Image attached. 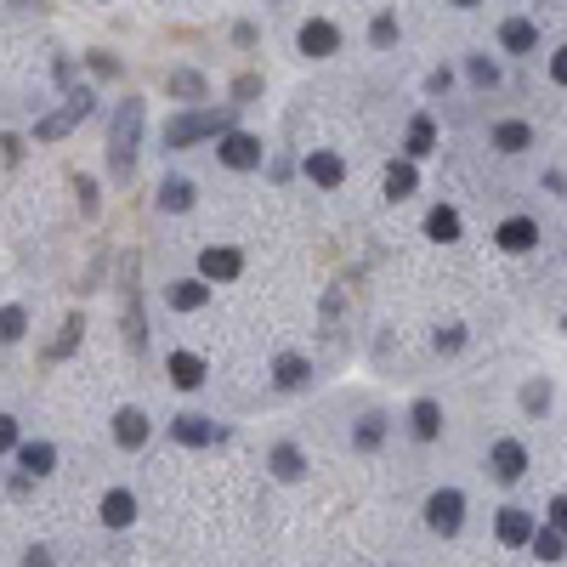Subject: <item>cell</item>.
I'll list each match as a JSON object with an SVG mask.
<instances>
[{
  "label": "cell",
  "mask_w": 567,
  "mask_h": 567,
  "mask_svg": "<svg viewBox=\"0 0 567 567\" xmlns=\"http://www.w3.org/2000/svg\"><path fill=\"white\" fill-rule=\"evenodd\" d=\"M307 182H318V187H341V182H346V159H341V154H329V148L307 154Z\"/></svg>",
  "instance_id": "obj_10"
},
{
  "label": "cell",
  "mask_w": 567,
  "mask_h": 567,
  "mask_svg": "<svg viewBox=\"0 0 567 567\" xmlns=\"http://www.w3.org/2000/svg\"><path fill=\"white\" fill-rule=\"evenodd\" d=\"M210 301V284L204 279H182V284H171V307L176 312H199Z\"/></svg>",
  "instance_id": "obj_19"
},
{
  "label": "cell",
  "mask_w": 567,
  "mask_h": 567,
  "mask_svg": "<svg viewBox=\"0 0 567 567\" xmlns=\"http://www.w3.org/2000/svg\"><path fill=\"white\" fill-rule=\"evenodd\" d=\"M381 437H386V420H381V414H369L364 426H358V437H352V443H358V449L369 454V449H381Z\"/></svg>",
  "instance_id": "obj_30"
},
{
  "label": "cell",
  "mask_w": 567,
  "mask_h": 567,
  "mask_svg": "<svg viewBox=\"0 0 567 567\" xmlns=\"http://www.w3.org/2000/svg\"><path fill=\"white\" fill-rule=\"evenodd\" d=\"M142 119H148L142 97H125V102H119V114H114V137H109L114 176H131V165H137V142H142Z\"/></svg>",
  "instance_id": "obj_1"
},
{
  "label": "cell",
  "mask_w": 567,
  "mask_h": 567,
  "mask_svg": "<svg viewBox=\"0 0 567 567\" xmlns=\"http://www.w3.org/2000/svg\"><path fill=\"white\" fill-rule=\"evenodd\" d=\"M301 471H307V459H301V449H296V443H279V449H272V477L296 482Z\"/></svg>",
  "instance_id": "obj_25"
},
{
  "label": "cell",
  "mask_w": 567,
  "mask_h": 567,
  "mask_svg": "<svg viewBox=\"0 0 567 567\" xmlns=\"http://www.w3.org/2000/svg\"><path fill=\"white\" fill-rule=\"evenodd\" d=\"M454 6H477V0H454Z\"/></svg>",
  "instance_id": "obj_41"
},
{
  "label": "cell",
  "mask_w": 567,
  "mask_h": 567,
  "mask_svg": "<svg viewBox=\"0 0 567 567\" xmlns=\"http://www.w3.org/2000/svg\"><path fill=\"white\" fill-rule=\"evenodd\" d=\"M296 40H301L307 57H335V52H341V29H335L329 17H312V24H301Z\"/></svg>",
  "instance_id": "obj_6"
},
{
  "label": "cell",
  "mask_w": 567,
  "mask_h": 567,
  "mask_svg": "<svg viewBox=\"0 0 567 567\" xmlns=\"http://www.w3.org/2000/svg\"><path fill=\"white\" fill-rule=\"evenodd\" d=\"M91 114V91H69V102H62V114H46L34 125V142H57V137H69V125L74 119H86Z\"/></svg>",
  "instance_id": "obj_4"
},
{
  "label": "cell",
  "mask_w": 567,
  "mask_h": 567,
  "mask_svg": "<svg viewBox=\"0 0 567 567\" xmlns=\"http://www.w3.org/2000/svg\"><path fill=\"white\" fill-rule=\"evenodd\" d=\"M29 329V312L24 307H0V341H17Z\"/></svg>",
  "instance_id": "obj_28"
},
{
  "label": "cell",
  "mask_w": 567,
  "mask_h": 567,
  "mask_svg": "<svg viewBox=\"0 0 567 567\" xmlns=\"http://www.w3.org/2000/svg\"><path fill=\"white\" fill-rule=\"evenodd\" d=\"M551 80H556V86H567V46L551 57Z\"/></svg>",
  "instance_id": "obj_39"
},
{
  "label": "cell",
  "mask_w": 567,
  "mask_h": 567,
  "mask_svg": "<svg viewBox=\"0 0 567 567\" xmlns=\"http://www.w3.org/2000/svg\"><path fill=\"white\" fill-rule=\"evenodd\" d=\"M414 182H420V176H414V165H409V159H397L392 171H386V199H409V194H414Z\"/></svg>",
  "instance_id": "obj_26"
},
{
  "label": "cell",
  "mask_w": 567,
  "mask_h": 567,
  "mask_svg": "<svg viewBox=\"0 0 567 567\" xmlns=\"http://www.w3.org/2000/svg\"><path fill=\"white\" fill-rule=\"evenodd\" d=\"M499 250H511V256H522V250H534L539 244V222L534 216H511V222H499Z\"/></svg>",
  "instance_id": "obj_7"
},
{
  "label": "cell",
  "mask_w": 567,
  "mask_h": 567,
  "mask_svg": "<svg viewBox=\"0 0 567 567\" xmlns=\"http://www.w3.org/2000/svg\"><path fill=\"white\" fill-rule=\"evenodd\" d=\"M494 148H499V154L534 148V125H528V119H499V125H494Z\"/></svg>",
  "instance_id": "obj_14"
},
{
  "label": "cell",
  "mask_w": 567,
  "mask_h": 567,
  "mask_svg": "<svg viewBox=\"0 0 567 567\" xmlns=\"http://www.w3.org/2000/svg\"><path fill=\"white\" fill-rule=\"evenodd\" d=\"M426 233H431L437 244H454V239H459V210H454V204H437L431 216H426Z\"/></svg>",
  "instance_id": "obj_20"
},
{
  "label": "cell",
  "mask_w": 567,
  "mask_h": 567,
  "mask_svg": "<svg viewBox=\"0 0 567 567\" xmlns=\"http://www.w3.org/2000/svg\"><path fill=\"white\" fill-rule=\"evenodd\" d=\"M227 131H233L227 109H194V114H176L165 125V148H194L199 137H227Z\"/></svg>",
  "instance_id": "obj_2"
},
{
  "label": "cell",
  "mask_w": 567,
  "mask_h": 567,
  "mask_svg": "<svg viewBox=\"0 0 567 567\" xmlns=\"http://www.w3.org/2000/svg\"><path fill=\"white\" fill-rule=\"evenodd\" d=\"M499 46H506V52H534L539 46V24H534V17H506V24H499Z\"/></svg>",
  "instance_id": "obj_11"
},
{
  "label": "cell",
  "mask_w": 567,
  "mask_h": 567,
  "mask_svg": "<svg viewBox=\"0 0 567 567\" xmlns=\"http://www.w3.org/2000/svg\"><path fill=\"white\" fill-rule=\"evenodd\" d=\"M194 204V182L187 176H165L159 182V210H187Z\"/></svg>",
  "instance_id": "obj_23"
},
{
  "label": "cell",
  "mask_w": 567,
  "mask_h": 567,
  "mask_svg": "<svg viewBox=\"0 0 567 567\" xmlns=\"http://www.w3.org/2000/svg\"><path fill=\"white\" fill-rule=\"evenodd\" d=\"M74 194H80V204H86V210H97V182L91 176H74Z\"/></svg>",
  "instance_id": "obj_36"
},
{
  "label": "cell",
  "mask_w": 567,
  "mask_h": 567,
  "mask_svg": "<svg viewBox=\"0 0 567 567\" xmlns=\"http://www.w3.org/2000/svg\"><path fill=\"white\" fill-rule=\"evenodd\" d=\"M522 471H528V449H522L516 437H499V443H494V477L499 482H516Z\"/></svg>",
  "instance_id": "obj_9"
},
{
  "label": "cell",
  "mask_w": 567,
  "mask_h": 567,
  "mask_svg": "<svg viewBox=\"0 0 567 567\" xmlns=\"http://www.w3.org/2000/svg\"><path fill=\"white\" fill-rule=\"evenodd\" d=\"M24 567H52V556H46V551H29V556H24Z\"/></svg>",
  "instance_id": "obj_40"
},
{
  "label": "cell",
  "mask_w": 567,
  "mask_h": 567,
  "mask_svg": "<svg viewBox=\"0 0 567 567\" xmlns=\"http://www.w3.org/2000/svg\"><path fill=\"white\" fill-rule=\"evenodd\" d=\"M131 516H137V499L125 494V488L102 494V522H109V528H131Z\"/></svg>",
  "instance_id": "obj_18"
},
{
  "label": "cell",
  "mask_w": 567,
  "mask_h": 567,
  "mask_svg": "<svg viewBox=\"0 0 567 567\" xmlns=\"http://www.w3.org/2000/svg\"><path fill=\"white\" fill-rule=\"evenodd\" d=\"M431 142H437L431 114H414V119H409V148H403V154H409V159H426V154H431Z\"/></svg>",
  "instance_id": "obj_21"
},
{
  "label": "cell",
  "mask_w": 567,
  "mask_h": 567,
  "mask_svg": "<svg viewBox=\"0 0 567 567\" xmlns=\"http://www.w3.org/2000/svg\"><path fill=\"white\" fill-rule=\"evenodd\" d=\"M165 86H171V97H187V102H199V97H204V74H194V69H176L171 80H165Z\"/></svg>",
  "instance_id": "obj_27"
},
{
  "label": "cell",
  "mask_w": 567,
  "mask_h": 567,
  "mask_svg": "<svg viewBox=\"0 0 567 567\" xmlns=\"http://www.w3.org/2000/svg\"><path fill=\"white\" fill-rule=\"evenodd\" d=\"M165 369H171V381L182 392H194L204 381V358H194V352H171V364H165Z\"/></svg>",
  "instance_id": "obj_17"
},
{
  "label": "cell",
  "mask_w": 567,
  "mask_h": 567,
  "mask_svg": "<svg viewBox=\"0 0 567 567\" xmlns=\"http://www.w3.org/2000/svg\"><path fill=\"white\" fill-rule=\"evenodd\" d=\"M307 374H312V364L301 358V352H284L279 364H272V381H279L284 392H296V386H307Z\"/></svg>",
  "instance_id": "obj_16"
},
{
  "label": "cell",
  "mask_w": 567,
  "mask_h": 567,
  "mask_svg": "<svg viewBox=\"0 0 567 567\" xmlns=\"http://www.w3.org/2000/svg\"><path fill=\"white\" fill-rule=\"evenodd\" d=\"M216 154H222V165H233V171H256V165H261V142L250 131H227Z\"/></svg>",
  "instance_id": "obj_5"
},
{
  "label": "cell",
  "mask_w": 567,
  "mask_h": 567,
  "mask_svg": "<svg viewBox=\"0 0 567 567\" xmlns=\"http://www.w3.org/2000/svg\"><path fill=\"white\" fill-rule=\"evenodd\" d=\"M459 346H466V329H459V324L437 329V352H459Z\"/></svg>",
  "instance_id": "obj_33"
},
{
  "label": "cell",
  "mask_w": 567,
  "mask_h": 567,
  "mask_svg": "<svg viewBox=\"0 0 567 567\" xmlns=\"http://www.w3.org/2000/svg\"><path fill=\"white\" fill-rule=\"evenodd\" d=\"M114 443L119 449H142V443H148V414H142V409H119L114 414Z\"/></svg>",
  "instance_id": "obj_12"
},
{
  "label": "cell",
  "mask_w": 567,
  "mask_h": 567,
  "mask_svg": "<svg viewBox=\"0 0 567 567\" xmlns=\"http://www.w3.org/2000/svg\"><path fill=\"white\" fill-rule=\"evenodd\" d=\"M562 329H567V318H562Z\"/></svg>",
  "instance_id": "obj_42"
},
{
  "label": "cell",
  "mask_w": 567,
  "mask_h": 567,
  "mask_svg": "<svg viewBox=\"0 0 567 567\" xmlns=\"http://www.w3.org/2000/svg\"><path fill=\"white\" fill-rule=\"evenodd\" d=\"M12 443H17V420H12V414H0V454H6Z\"/></svg>",
  "instance_id": "obj_38"
},
{
  "label": "cell",
  "mask_w": 567,
  "mask_h": 567,
  "mask_svg": "<svg viewBox=\"0 0 567 567\" xmlns=\"http://www.w3.org/2000/svg\"><path fill=\"white\" fill-rule=\"evenodd\" d=\"M551 528H556V534H567V494H556V499H551Z\"/></svg>",
  "instance_id": "obj_37"
},
{
  "label": "cell",
  "mask_w": 567,
  "mask_h": 567,
  "mask_svg": "<svg viewBox=\"0 0 567 567\" xmlns=\"http://www.w3.org/2000/svg\"><path fill=\"white\" fill-rule=\"evenodd\" d=\"M409 420H414V437H420V443H431V437H437V431H443V409H437V403H431V397H420V403H414V414H409Z\"/></svg>",
  "instance_id": "obj_22"
},
{
  "label": "cell",
  "mask_w": 567,
  "mask_h": 567,
  "mask_svg": "<svg viewBox=\"0 0 567 567\" xmlns=\"http://www.w3.org/2000/svg\"><path fill=\"white\" fill-rule=\"evenodd\" d=\"M17 459H24L29 477H46V471L57 466V449H52V443H24V449H17Z\"/></svg>",
  "instance_id": "obj_24"
},
{
  "label": "cell",
  "mask_w": 567,
  "mask_h": 567,
  "mask_svg": "<svg viewBox=\"0 0 567 567\" xmlns=\"http://www.w3.org/2000/svg\"><path fill=\"white\" fill-rule=\"evenodd\" d=\"M522 403H528V409H544V403H551V386H544V381L522 386Z\"/></svg>",
  "instance_id": "obj_34"
},
{
  "label": "cell",
  "mask_w": 567,
  "mask_h": 567,
  "mask_svg": "<svg viewBox=\"0 0 567 567\" xmlns=\"http://www.w3.org/2000/svg\"><path fill=\"white\" fill-rule=\"evenodd\" d=\"M534 556H539V562H562V534H556V528H539V534H534Z\"/></svg>",
  "instance_id": "obj_29"
},
{
  "label": "cell",
  "mask_w": 567,
  "mask_h": 567,
  "mask_svg": "<svg viewBox=\"0 0 567 567\" xmlns=\"http://www.w3.org/2000/svg\"><path fill=\"white\" fill-rule=\"evenodd\" d=\"M471 80H477V86H499V69L488 57H471Z\"/></svg>",
  "instance_id": "obj_32"
},
{
  "label": "cell",
  "mask_w": 567,
  "mask_h": 567,
  "mask_svg": "<svg viewBox=\"0 0 567 567\" xmlns=\"http://www.w3.org/2000/svg\"><path fill=\"white\" fill-rule=\"evenodd\" d=\"M199 272L227 284V279H239V272H244V256H239V250H216V244H210L204 256H199Z\"/></svg>",
  "instance_id": "obj_13"
},
{
  "label": "cell",
  "mask_w": 567,
  "mask_h": 567,
  "mask_svg": "<svg viewBox=\"0 0 567 567\" xmlns=\"http://www.w3.org/2000/svg\"><path fill=\"white\" fill-rule=\"evenodd\" d=\"M171 437L176 443H187V449H204V443H216V420H204V414H176L171 420Z\"/></svg>",
  "instance_id": "obj_8"
},
{
  "label": "cell",
  "mask_w": 567,
  "mask_h": 567,
  "mask_svg": "<svg viewBox=\"0 0 567 567\" xmlns=\"http://www.w3.org/2000/svg\"><path fill=\"white\" fill-rule=\"evenodd\" d=\"M369 40H374V46H397V17L392 12H381V17H374V24H369Z\"/></svg>",
  "instance_id": "obj_31"
},
{
  "label": "cell",
  "mask_w": 567,
  "mask_h": 567,
  "mask_svg": "<svg viewBox=\"0 0 567 567\" xmlns=\"http://www.w3.org/2000/svg\"><path fill=\"white\" fill-rule=\"evenodd\" d=\"M80 341V318H69V324H62V335H57V346H52V358H62V352H69Z\"/></svg>",
  "instance_id": "obj_35"
},
{
  "label": "cell",
  "mask_w": 567,
  "mask_h": 567,
  "mask_svg": "<svg viewBox=\"0 0 567 567\" xmlns=\"http://www.w3.org/2000/svg\"><path fill=\"white\" fill-rule=\"evenodd\" d=\"M459 522H466V494L459 488H437L426 499V528L431 534H459Z\"/></svg>",
  "instance_id": "obj_3"
},
{
  "label": "cell",
  "mask_w": 567,
  "mask_h": 567,
  "mask_svg": "<svg viewBox=\"0 0 567 567\" xmlns=\"http://www.w3.org/2000/svg\"><path fill=\"white\" fill-rule=\"evenodd\" d=\"M534 534H539V528H534L528 511H516V506L499 511V544H534Z\"/></svg>",
  "instance_id": "obj_15"
}]
</instances>
